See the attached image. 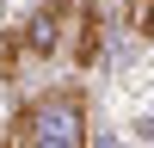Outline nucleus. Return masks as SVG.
Masks as SVG:
<instances>
[{
	"instance_id": "1",
	"label": "nucleus",
	"mask_w": 154,
	"mask_h": 148,
	"mask_svg": "<svg viewBox=\"0 0 154 148\" xmlns=\"http://www.w3.org/2000/svg\"><path fill=\"white\" fill-rule=\"evenodd\" d=\"M6 148H86V93L49 86V93L25 99L6 123Z\"/></svg>"
},
{
	"instance_id": "2",
	"label": "nucleus",
	"mask_w": 154,
	"mask_h": 148,
	"mask_svg": "<svg viewBox=\"0 0 154 148\" xmlns=\"http://www.w3.org/2000/svg\"><path fill=\"white\" fill-rule=\"evenodd\" d=\"M74 25V0H49V6H37L31 19L19 25L25 31V49H31V62H49L62 56V31Z\"/></svg>"
},
{
	"instance_id": "3",
	"label": "nucleus",
	"mask_w": 154,
	"mask_h": 148,
	"mask_svg": "<svg viewBox=\"0 0 154 148\" xmlns=\"http://www.w3.org/2000/svg\"><path fill=\"white\" fill-rule=\"evenodd\" d=\"M99 49H105V12L93 6V0H74V25H68V62H80V68H93Z\"/></svg>"
},
{
	"instance_id": "4",
	"label": "nucleus",
	"mask_w": 154,
	"mask_h": 148,
	"mask_svg": "<svg viewBox=\"0 0 154 148\" xmlns=\"http://www.w3.org/2000/svg\"><path fill=\"white\" fill-rule=\"evenodd\" d=\"M31 62V49H25V31L12 25L6 37H0V80H19V68Z\"/></svg>"
},
{
	"instance_id": "5",
	"label": "nucleus",
	"mask_w": 154,
	"mask_h": 148,
	"mask_svg": "<svg viewBox=\"0 0 154 148\" xmlns=\"http://www.w3.org/2000/svg\"><path fill=\"white\" fill-rule=\"evenodd\" d=\"M123 19H130L136 37H148V43H154V0H130V12H123Z\"/></svg>"
}]
</instances>
